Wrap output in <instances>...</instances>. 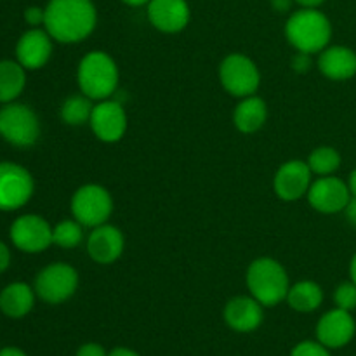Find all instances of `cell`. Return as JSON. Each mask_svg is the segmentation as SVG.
<instances>
[{"instance_id": "1", "label": "cell", "mask_w": 356, "mask_h": 356, "mask_svg": "<svg viewBox=\"0 0 356 356\" xmlns=\"http://www.w3.org/2000/svg\"><path fill=\"white\" fill-rule=\"evenodd\" d=\"M97 13L92 0H49L44 26L54 40L75 44L96 28Z\"/></svg>"}, {"instance_id": "2", "label": "cell", "mask_w": 356, "mask_h": 356, "mask_svg": "<svg viewBox=\"0 0 356 356\" xmlns=\"http://www.w3.org/2000/svg\"><path fill=\"white\" fill-rule=\"evenodd\" d=\"M285 37L299 52H322L332 37V24L320 10L302 7L289 17Z\"/></svg>"}, {"instance_id": "3", "label": "cell", "mask_w": 356, "mask_h": 356, "mask_svg": "<svg viewBox=\"0 0 356 356\" xmlns=\"http://www.w3.org/2000/svg\"><path fill=\"white\" fill-rule=\"evenodd\" d=\"M76 80L82 94L90 99H110L118 86V68L106 52L92 51L80 61Z\"/></svg>"}, {"instance_id": "4", "label": "cell", "mask_w": 356, "mask_h": 356, "mask_svg": "<svg viewBox=\"0 0 356 356\" xmlns=\"http://www.w3.org/2000/svg\"><path fill=\"white\" fill-rule=\"evenodd\" d=\"M247 287L256 301L263 306H275L287 299L289 277L278 261L259 257L247 270Z\"/></svg>"}, {"instance_id": "5", "label": "cell", "mask_w": 356, "mask_h": 356, "mask_svg": "<svg viewBox=\"0 0 356 356\" xmlns=\"http://www.w3.org/2000/svg\"><path fill=\"white\" fill-rule=\"evenodd\" d=\"M0 136L19 148L33 146L40 136L38 117L26 104L7 103L0 110Z\"/></svg>"}, {"instance_id": "6", "label": "cell", "mask_w": 356, "mask_h": 356, "mask_svg": "<svg viewBox=\"0 0 356 356\" xmlns=\"http://www.w3.org/2000/svg\"><path fill=\"white\" fill-rule=\"evenodd\" d=\"M113 211L110 193L99 184H86L79 188L72 198L73 218L82 226L96 228L104 225Z\"/></svg>"}, {"instance_id": "7", "label": "cell", "mask_w": 356, "mask_h": 356, "mask_svg": "<svg viewBox=\"0 0 356 356\" xmlns=\"http://www.w3.org/2000/svg\"><path fill=\"white\" fill-rule=\"evenodd\" d=\"M79 287V273L70 264L56 263L37 275L35 292L42 301L49 305H61L75 294Z\"/></svg>"}, {"instance_id": "8", "label": "cell", "mask_w": 356, "mask_h": 356, "mask_svg": "<svg viewBox=\"0 0 356 356\" xmlns=\"http://www.w3.org/2000/svg\"><path fill=\"white\" fill-rule=\"evenodd\" d=\"M219 79L222 87L232 96L249 97L257 90L261 75L252 59L243 54H229L219 68Z\"/></svg>"}, {"instance_id": "9", "label": "cell", "mask_w": 356, "mask_h": 356, "mask_svg": "<svg viewBox=\"0 0 356 356\" xmlns=\"http://www.w3.org/2000/svg\"><path fill=\"white\" fill-rule=\"evenodd\" d=\"M33 195V177L14 162H0V211L23 207Z\"/></svg>"}, {"instance_id": "10", "label": "cell", "mask_w": 356, "mask_h": 356, "mask_svg": "<svg viewBox=\"0 0 356 356\" xmlns=\"http://www.w3.org/2000/svg\"><path fill=\"white\" fill-rule=\"evenodd\" d=\"M10 240L23 252L37 254L52 243V228L40 216L24 214L10 226Z\"/></svg>"}, {"instance_id": "11", "label": "cell", "mask_w": 356, "mask_h": 356, "mask_svg": "<svg viewBox=\"0 0 356 356\" xmlns=\"http://www.w3.org/2000/svg\"><path fill=\"white\" fill-rule=\"evenodd\" d=\"M89 124L97 139L104 143H117L127 131V115L118 101L103 99L92 108Z\"/></svg>"}, {"instance_id": "12", "label": "cell", "mask_w": 356, "mask_h": 356, "mask_svg": "<svg viewBox=\"0 0 356 356\" xmlns=\"http://www.w3.org/2000/svg\"><path fill=\"white\" fill-rule=\"evenodd\" d=\"M308 200L313 209L323 214H336L346 209L351 200V191L339 177L323 176L309 186Z\"/></svg>"}, {"instance_id": "13", "label": "cell", "mask_w": 356, "mask_h": 356, "mask_svg": "<svg viewBox=\"0 0 356 356\" xmlns=\"http://www.w3.org/2000/svg\"><path fill=\"white\" fill-rule=\"evenodd\" d=\"M275 191L282 200H299L312 186V169L301 160L285 162L275 174Z\"/></svg>"}, {"instance_id": "14", "label": "cell", "mask_w": 356, "mask_h": 356, "mask_svg": "<svg viewBox=\"0 0 356 356\" xmlns=\"http://www.w3.org/2000/svg\"><path fill=\"white\" fill-rule=\"evenodd\" d=\"M355 330L356 323L351 313L337 308L320 318L316 325V337H318V343H322L325 348L337 350V348L346 346L353 339Z\"/></svg>"}, {"instance_id": "15", "label": "cell", "mask_w": 356, "mask_h": 356, "mask_svg": "<svg viewBox=\"0 0 356 356\" xmlns=\"http://www.w3.org/2000/svg\"><path fill=\"white\" fill-rule=\"evenodd\" d=\"M51 54L52 37L47 33V30L31 28L17 40L16 58L24 70L42 68L51 59Z\"/></svg>"}, {"instance_id": "16", "label": "cell", "mask_w": 356, "mask_h": 356, "mask_svg": "<svg viewBox=\"0 0 356 356\" xmlns=\"http://www.w3.org/2000/svg\"><path fill=\"white\" fill-rule=\"evenodd\" d=\"M148 17L156 30L177 33L190 23V6L186 0H149Z\"/></svg>"}, {"instance_id": "17", "label": "cell", "mask_w": 356, "mask_h": 356, "mask_svg": "<svg viewBox=\"0 0 356 356\" xmlns=\"http://www.w3.org/2000/svg\"><path fill=\"white\" fill-rule=\"evenodd\" d=\"M124 235L117 226L101 225L94 228V232L87 240V252L92 261L99 264H111L124 252Z\"/></svg>"}, {"instance_id": "18", "label": "cell", "mask_w": 356, "mask_h": 356, "mask_svg": "<svg viewBox=\"0 0 356 356\" xmlns=\"http://www.w3.org/2000/svg\"><path fill=\"white\" fill-rule=\"evenodd\" d=\"M225 320L236 332H252L263 323V305L254 298H233L225 308Z\"/></svg>"}, {"instance_id": "19", "label": "cell", "mask_w": 356, "mask_h": 356, "mask_svg": "<svg viewBox=\"0 0 356 356\" xmlns=\"http://www.w3.org/2000/svg\"><path fill=\"white\" fill-rule=\"evenodd\" d=\"M320 72L330 80H348L356 75V54L343 45L325 47L318 59Z\"/></svg>"}, {"instance_id": "20", "label": "cell", "mask_w": 356, "mask_h": 356, "mask_svg": "<svg viewBox=\"0 0 356 356\" xmlns=\"http://www.w3.org/2000/svg\"><path fill=\"white\" fill-rule=\"evenodd\" d=\"M35 292L23 282L9 284L0 292V312L9 318H23L33 309Z\"/></svg>"}, {"instance_id": "21", "label": "cell", "mask_w": 356, "mask_h": 356, "mask_svg": "<svg viewBox=\"0 0 356 356\" xmlns=\"http://www.w3.org/2000/svg\"><path fill=\"white\" fill-rule=\"evenodd\" d=\"M268 117V108L261 97L249 96L243 97L242 103L235 108L233 113V122H235L236 129L245 134H252V132L259 131L264 125Z\"/></svg>"}, {"instance_id": "22", "label": "cell", "mask_w": 356, "mask_h": 356, "mask_svg": "<svg viewBox=\"0 0 356 356\" xmlns=\"http://www.w3.org/2000/svg\"><path fill=\"white\" fill-rule=\"evenodd\" d=\"M26 73L17 61H0V103H13L24 89Z\"/></svg>"}, {"instance_id": "23", "label": "cell", "mask_w": 356, "mask_h": 356, "mask_svg": "<svg viewBox=\"0 0 356 356\" xmlns=\"http://www.w3.org/2000/svg\"><path fill=\"white\" fill-rule=\"evenodd\" d=\"M323 292L322 287L315 282H299L289 289L287 302L292 309L301 313H312L322 305Z\"/></svg>"}, {"instance_id": "24", "label": "cell", "mask_w": 356, "mask_h": 356, "mask_svg": "<svg viewBox=\"0 0 356 356\" xmlns=\"http://www.w3.org/2000/svg\"><path fill=\"white\" fill-rule=\"evenodd\" d=\"M92 108L90 97H87L86 94H76L65 99L61 106V118L68 125H82L90 120Z\"/></svg>"}, {"instance_id": "25", "label": "cell", "mask_w": 356, "mask_h": 356, "mask_svg": "<svg viewBox=\"0 0 356 356\" xmlns=\"http://www.w3.org/2000/svg\"><path fill=\"white\" fill-rule=\"evenodd\" d=\"M308 165L312 172L318 174V176H330L339 169L341 155L337 153V149L330 148V146H320L309 155Z\"/></svg>"}, {"instance_id": "26", "label": "cell", "mask_w": 356, "mask_h": 356, "mask_svg": "<svg viewBox=\"0 0 356 356\" xmlns=\"http://www.w3.org/2000/svg\"><path fill=\"white\" fill-rule=\"evenodd\" d=\"M83 238L82 225L79 221L66 219L52 228V243H56L61 249H75Z\"/></svg>"}, {"instance_id": "27", "label": "cell", "mask_w": 356, "mask_h": 356, "mask_svg": "<svg viewBox=\"0 0 356 356\" xmlns=\"http://www.w3.org/2000/svg\"><path fill=\"white\" fill-rule=\"evenodd\" d=\"M334 299H336L337 308L346 309V312L355 309L356 308V284H353V282L341 284L339 287L336 289Z\"/></svg>"}, {"instance_id": "28", "label": "cell", "mask_w": 356, "mask_h": 356, "mask_svg": "<svg viewBox=\"0 0 356 356\" xmlns=\"http://www.w3.org/2000/svg\"><path fill=\"white\" fill-rule=\"evenodd\" d=\"M291 356H332V355L329 353V348L323 346L322 343L305 341V343H299L298 346L292 350Z\"/></svg>"}, {"instance_id": "29", "label": "cell", "mask_w": 356, "mask_h": 356, "mask_svg": "<svg viewBox=\"0 0 356 356\" xmlns=\"http://www.w3.org/2000/svg\"><path fill=\"white\" fill-rule=\"evenodd\" d=\"M24 19H26V23L30 24V26L37 28L38 24H44L45 9H40V7H37V6L28 7V9L24 10Z\"/></svg>"}, {"instance_id": "30", "label": "cell", "mask_w": 356, "mask_h": 356, "mask_svg": "<svg viewBox=\"0 0 356 356\" xmlns=\"http://www.w3.org/2000/svg\"><path fill=\"white\" fill-rule=\"evenodd\" d=\"M75 356H108V353H106V350L101 346V344L87 343L76 350Z\"/></svg>"}, {"instance_id": "31", "label": "cell", "mask_w": 356, "mask_h": 356, "mask_svg": "<svg viewBox=\"0 0 356 356\" xmlns=\"http://www.w3.org/2000/svg\"><path fill=\"white\" fill-rule=\"evenodd\" d=\"M309 56L312 54H308V52H298V54L294 56V59H292V68L299 73L308 72L309 66H312V59H309Z\"/></svg>"}, {"instance_id": "32", "label": "cell", "mask_w": 356, "mask_h": 356, "mask_svg": "<svg viewBox=\"0 0 356 356\" xmlns=\"http://www.w3.org/2000/svg\"><path fill=\"white\" fill-rule=\"evenodd\" d=\"M10 264V252H9V247L6 245L3 242H0V273L6 271Z\"/></svg>"}, {"instance_id": "33", "label": "cell", "mask_w": 356, "mask_h": 356, "mask_svg": "<svg viewBox=\"0 0 356 356\" xmlns=\"http://www.w3.org/2000/svg\"><path fill=\"white\" fill-rule=\"evenodd\" d=\"M344 211H346V216H348V219H350L351 225L356 226V197H351L350 204L346 205V209H344Z\"/></svg>"}, {"instance_id": "34", "label": "cell", "mask_w": 356, "mask_h": 356, "mask_svg": "<svg viewBox=\"0 0 356 356\" xmlns=\"http://www.w3.org/2000/svg\"><path fill=\"white\" fill-rule=\"evenodd\" d=\"M108 356H139L136 351L129 350V348H115L113 351H110Z\"/></svg>"}, {"instance_id": "35", "label": "cell", "mask_w": 356, "mask_h": 356, "mask_svg": "<svg viewBox=\"0 0 356 356\" xmlns=\"http://www.w3.org/2000/svg\"><path fill=\"white\" fill-rule=\"evenodd\" d=\"M296 2H298L299 6L305 7V9H316V7L322 6L325 0H296Z\"/></svg>"}, {"instance_id": "36", "label": "cell", "mask_w": 356, "mask_h": 356, "mask_svg": "<svg viewBox=\"0 0 356 356\" xmlns=\"http://www.w3.org/2000/svg\"><path fill=\"white\" fill-rule=\"evenodd\" d=\"M0 356H28L24 351H21L19 348H3L0 350Z\"/></svg>"}, {"instance_id": "37", "label": "cell", "mask_w": 356, "mask_h": 356, "mask_svg": "<svg viewBox=\"0 0 356 356\" xmlns=\"http://www.w3.org/2000/svg\"><path fill=\"white\" fill-rule=\"evenodd\" d=\"M271 3H273L275 9L280 10V13H284V10H287L289 7H291V0H271Z\"/></svg>"}, {"instance_id": "38", "label": "cell", "mask_w": 356, "mask_h": 356, "mask_svg": "<svg viewBox=\"0 0 356 356\" xmlns=\"http://www.w3.org/2000/svg\"><path fill=\"white\" fill-rule=\"evenodd\" d=\"M348 188L351 191V197H356V169L350 174V183H348Z\"/></svg>"}, {"instance_id": "39", "label": "cell", "mask_w": 356, "mask_h": 356, "mask_svg": "<svg viewBox=\"0 0 356 356\" xmlns=\"http://www.w3.org/2000/svg\"><path fill=\"white\" fill-rule=\"evenodd\" d=\"M350 273H351V282L356 284V254L353 257V261H351V266H350Z\"/></svg>"}, {"instance_id": "40", "label": "cell", "mask_w": 356, "mask_h": 356, "mask_svg": "<svg viewBox=\"0 0 356 356\" xmlns=\"http://www.w3.org/2000/svg\"><path fill=\"white\" fill-rule=\"evenodd\" d=\"M122 2H125L127 6H145V3H148L149 0H122Z\"/></svg>"}]
</instances>
